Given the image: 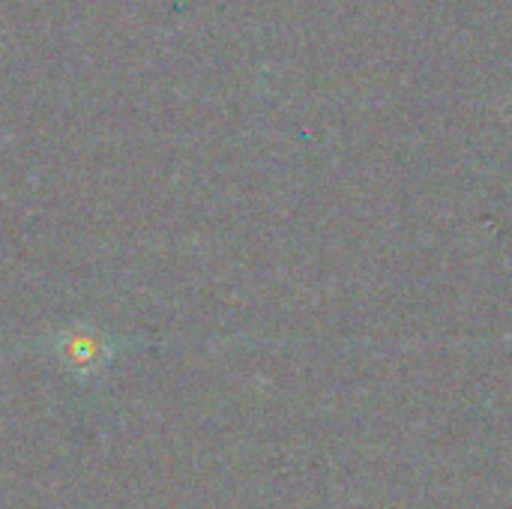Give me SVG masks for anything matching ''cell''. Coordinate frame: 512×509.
Wrapping results in <instances>:
<instances>
[{
  "mask_svg": "<svg viewBox=\"0 0 512 509\" xmlns=\"http://www.w3.org/2000/svg\"><path fill=\"white\" fill-rule=\"evenodd\" d=\"M57 354L72 369H96L108 357V345L93 330H69L57 339Z\"/></svg>",
  "mask_w": 512,
  "mask_h": 509,
  "instance_id": "obj_1",
  "label": "cell"
}]
</instances>
